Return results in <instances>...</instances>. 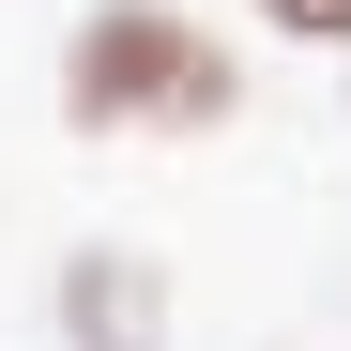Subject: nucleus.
Masks as SVG:
<instances>
[{
  "mask_svg": "<svg viewBox=\"0 0 351 351\" xmlns=\"http://www.w3.org/2000/svg\"><path fill=\"white\" fill-rule=\"evenodd\" d=\"M62 107L107 123V138H214L229 107H245V77H229V46L199 16L107 0V16H77V46H62Z\"/></svg>",
  "mask_w": 351,
  "mask_h": 351,
  "instance_id": "nucleus-1",
  "label": "nucleus"
},
{
  "mask_svg": "<svg viewBox=\"0 0 351 351\" xmlns=\"http://www.w3.org/2000/svg\"><path fill=\"white\" fill-rule=\"evenodd\" d=\"M62 336H77V351H168V275L123 260V245L62 260Z\"/></svg>",
  "mask_w": 351,
  "mask_h": 351,
  "instance_id": "nucleus-2",
  "label": "nucleus"
},
{
  "mask_svg": "<svg viewBox=\"0 0 351 351\" xmlns=\"http://www.w3.org/2000/svg\"><path fill=\"white\" fill-rule=\"evenodd\" d=\"M275 31H306V46H351V0H260Z\"/></svg>",
  "mask_w": 351,
  "mask_h": 351,
  "instance_id": "nucleus-3",
  "label": "nucleus"
}]
</instances>
